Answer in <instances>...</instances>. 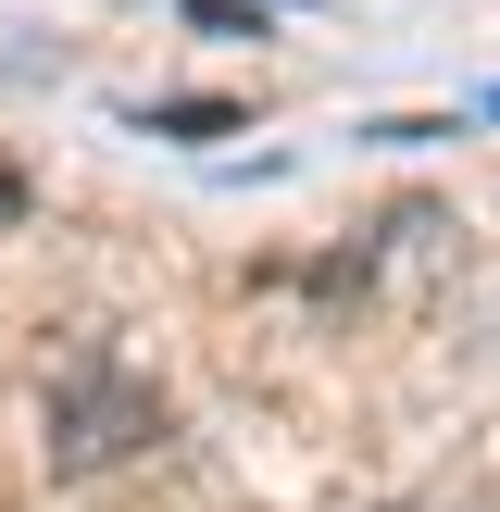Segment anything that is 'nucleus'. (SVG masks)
<instances>
[{"label": "nucleus", "mask_w": 500, "mask_h": 512, "mask_svg": "<svg viewBox=\"0 0 500 512\" xmlns=\"http://www.w3.org/2000/svg\"><path fill=\"white\" fill-rule=\"evenodd\" d=\"M163 438V388L125 375L113 350H75L50 375V475H100V463H138Z\"/></svg>", "instance_id": "f257e3e1"}, {"label": "nucleus", "mask_w": 500, "mask_h": 512, "mask_svg": "<svg viewBox=\"0 0 500 512\" xmlns=\"http://www.w3.org/2000/svg\"><path fill=\"white\" fill-rule=\"evenodd\" d=\"M0 213H13V175H0Z\"/></svg>", "instance_id": "f03ea898"}]
</instances>
